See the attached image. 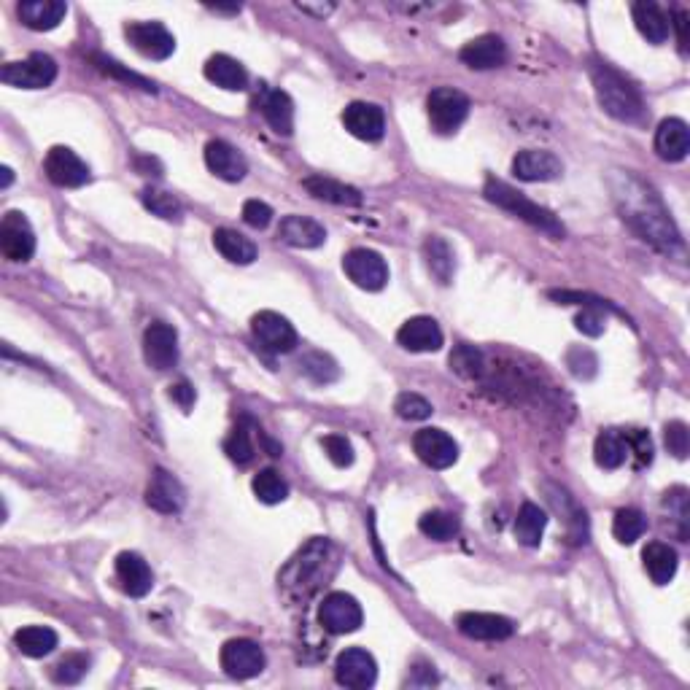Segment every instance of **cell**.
Instances as JSON below:
<instances>
[{"label": "cell", "instance_id": "obj_1", "mask_svg": "<svg viewBox=\"0 0 690 690\" xmlns=\"http://www.w3.org/2000/svg\"><path fill=\"white\" fill-rule=\"evenodd\" d=\"M612 192H615V203H618L623 222L637 232L639 238L655 246L658 251L672 254L674 248H680V232L669 219V211L661 203V197L653 189L642 184L637 176L623 173L612 178Z\"/></svg>", "mask_w": 690, "mask_h": 690}, {"label": "cell", "instance_id": "obj_2", "mask_svg": "<svg viewBox=\"0 0 690 690\" xmlns=\"http://www.w3.org/2000/svg\"><path fill=\"white\" fill-rule=\"evenodd\" d=\"M591 79L593 87H596V98L612 119L626 124L642 119V114H645L642 92L623 73L615 71L607 62H593Z\"/></svg>", "mask_w": 690, "mask_h": 690}, {"label": "cell", "instance_id": "obj_3", "mask_svg": "<svg viewBox=\"0 0 690 690\" xmlns=\"http://www.w3.org/2000/svg\"><path fill=\"white\" fill-rule=\"evenodd\" d=\"M483 195H486L488 203L499 205L502 211L513 213L521 222L531 224L534 230L545 232L550 238H564V232H567L564 230V224L556 219V213L542 208V205L531 203L529 197L521 195L518 189H513V186L505 184V181H499V178H488L486 186H483Z\"/></svg>", "mask_w": 690, "mask_h": 690}, {"label": "cell", "instance_id": "obj_4", "mask_svg": "<svg viewBox=\"0 0 690 690\" xmlns=\"http://www.w3.org/2000/svg\"><path fill=\"white\" fill-rule=\"evenodd\" d=\"M332 545L327 540H313L297 553V556L286 564V569L278 575V583L284 585L289 596H308L316 591V580H319L321 569L327 564V556Z\"/></svg>", "mask_w": 690, "mask_h": 690}, {"label": "cell", "instance_id": "obj_5", "mask_svg": "<svg viewBox=\"0 0 690 690\" xmlns=\"http://www.w3.org/2000/svg\"><path fill=\"white\" fill-rule=\"evenodd\" d=\"M426 114H429V122L437 133L451 135L469 116V98L453 87L434 89L426 100Z\"/></svg>", "mask_w": 690, "mask_h": 690}, {"label": "cell", "instance_id": "obj_6", "mask_svg": "<svg viewBox=\"0 0 690 690\" xmlns=\"http://www.w3.org/2000/svg\"><path fill=\"white\" fill-rule=\"evenodd\" d=\"M54 79H57V62L41 52L0 68V81L17 89H46Z\"/></svg>", "mask_w": 690, "mask_h": 690}, {"label": "cell", "instance_id": "obj_7", "mask_svg": "<svg viewBox=\"0 0 690 690\" xmlns=\"http://www.w3.org/2000/svg\"><path fill=\"white\" fill-rule=\"evenodd\" d=\"M345 275L364 292H381L389 284V265L372 248H354L343 257Z\"/></svg>", "mask_w": 690, "mask_h": 690}, {"label": "cell", "instance_id": "obj_8", "mask_svg": "<svg viewBox=\"0 0 690 690\" xmlns=\"http://www.w3.org/2000/svg\"><path fill=\"white\" fill-rule=\"evenodd\" d=\"M222 669L235 680H251L257 674L265 672V650L254 642V639H230L224 642L222 653H219Z\"/></svg>", "mask_w": 690, "mask_h": 690}, {"label": "cell", "instance_id": "obj_9", "mask_svg": "<svg viewBox=\"0 0 690 690\" xmlns=\"http://www.w3.org/2000/svg\"><path fill=\"white\" fill-rule=\"evenodd\" d=\"M362 620V604L356 602L351 593L335 591L324 596L319 607V623L329 634H354L362 626Z\"/></svg>", "mask_w": 690, "mask_h": 690}, {"label": "cell", "instance_id": "obj_10", "mask_svg": "<svg viewBox=\"0 0 690 690\" xmlns=\"http://www.w3.org/2000/svg\"><path fill=\"white\" fill-rule=\"evenodd\" d=\"M0 254L9 262H27L36 254V232L25 213L9 211L0 222Z\"/></svg>", "mask_w": 690, "mask_h": 690}, {"label": "cell", "instance_id": "obj_11", "mask_svg": "<svg viewBox=\"0 0 690 690\" xmlns=\"http://www.w3.org/2000/svg\"><path fill=\"white\" fill-rule=\"evenodd\" d=\"M251 329H254V337L257 343L265 348V351H273V354H292L297 348V329L289 324V319H284L281 313L275 310H262L251 319Z\"/></svg>", "mask_w": 690, "mask_h": 690}, {"label": "cell", "instance_id": "obj_12", "mask_svg": "<svg viewBox=\"0 0 690 690\" xmlns=\"http://www.w3.org/2000/svg\"><path fill=\"white\" fill-rule=\"evenodd\" d=\"M124 36L149 60H168L176 52V38L162 22H130L124 27Z\"/></svg>", "mask_w": 690, "mask_h": 690}, {"label": "cell", "instance_id": "obj_13", "mask_svg": "<svg viewBox=\"0 0 690 690\" xmlns=\"http://www.w3.org/2000/svg\"><path fill=\"white\" fill-rule=\"evenodd\" d=\"M44 173L54 186H62V189H79V186L89 184V178H92L89 176L87 162L81 160L79 154L68 149V146L49 149L44 160Z\"/></svg>", "mask_w": 690, "mask_h": 690}, {"label": "cell", "instance_id": "obj_14", "mask_svg": "<svg viewBox=\"0 0 690 690\" xmlns=\"http://www.w3.org/2000/svg\"><path fill=\"white\" fill-rule=\"evenodd\" d=\"M335 677L340 685L351 690H367L378 680V664L362 647H348L337 655Z\"/></svg>", "mask_w": 690, "mask_h": 690}, {"label": "cell", "instance_id": "obj_15", "mask_svg": "<svg viewBox=\"0 0 690 690\" xmlns=\"http://www.w3.org/2000/svg\"><path fill=\"white\" fill-rule=\"evenodd\" d=\"M413 451L418 453V459L424 461L426 467L432 469H448L459 461V445L443 429H421V432H416Z\"/></svg>", "mask_w": 690, "mask_h": 690}, {"label": "cell", "instance_id": "obj_16", "mask_svg": "<svg viewBox=\"0 0 690 690\" xmlns=\"http://www.w3.org/2000/svg\"><path fill=\"white\" fill-rule=\"evenodd\" d=\"M143 356L154 370H173L178 364V332L170 324L154 321L143 332Z\"/></svg>", "mask_w": 690, "mask_h": 690}, {"label": "cell", "instance_id": "obj_17", "mask_svg": "<svg viewBox=\"0 0 690 690\" xmlns=\"http://www.w3.org/2000/svg\"><path fill=\"white\" fill-rule=\"evenodd\" d=\"M564 173V165L553 151L542 149H523L515 154L513 176L518 181H529V184H542V181H556Z\"/></svg>", "mask_w": 690, "mask_h": 690}, {"label": "cell", "instance_id": "obj_18", "mask_svg": "<svg viewBox=\"0 0 690 690\" xmlns=\"http://www.w3.org/2000/svg\"><path fill=\"white\" fill-rule=\"evenodd\" d=\"M456 626L464 637L480 639V642H502V639L513 637L515 631L513 620L505 615H494V612H461Z\"/></svg>", "mask_w": 690, "mask_h": 690}, {"label": "cell", "instance_id": "obj_19", "mask_svg": "<svg viewBox=\"0 0 690 690\" xmlns=\"http://www.w3.org/2000/svg\"><path fill=\"white\" fill-rule=\"evenodd\" d=\"M397 343L413 354H434L443 348V329L432 316H413L399 327Z\"/></svg>", "mask_w": 690, "mask_h": 690}, {"label": "cell", "instance_id": "obj_20", "mask_svg": "<svg viewBox=\"0 0 690 690\" xmlns=\"http://www.w3.org/2000/svg\"><path fill=\"white\" fill-rule=\"evenodd\" d=\"M343 124L345 130L354 135V138L367 143L381 141L383 133H386V116H383V108L375 106V103H362V100L345 106Z\"/></svg>", "mask_w": 690, "mask_h": 690}, {"label": "cell", "instance_id": "obj_21", "mask_svg": "<svg viewBox=\"0 0 690 690\" xmlns=\"http://www.w3.org/2000/svg\"><path fill=\"white\" fill-rule=\"evenodd\" d=\"M146 505L162 515L181 513L186 505L184 486L165 469H154L149 488H146Z\"/></svg>", "mask_w": 690, "mask_h": 690}, {"label": "cell", "instance_id": "obj_22", "mask_svg": "<svg viewBox=\"0 0 690 690\" xmlns=\"http://www.w3.org/2000/svg\"><path fill=\"white\" fill-rule=\"evenodd\" d=\"M205 165H208L213 176H219L222 181H230V184L243 181L248 173L246 157L227 141H211L205 146Z\"/></svg>", "mask_w": 690, "mask_h": 690}, {"label": "cell", "instance_id": "obj_23", "mask_svg": "<svg viewBox=\"0 0 690 690\" xmlns=\"http://www.w3.org/2000/svg\"><path fill=\"white\" fill-rule=\"evenodd\" d=\"M459 60L475 71H491V68H499L505 65L507 60V46L505 41L494 33H486V36L472 38L464 49L459 52Z\"/></svg>", "mask_w": 690, "mask_h": 690}, {"label": "cell", "instance_id": "obj_24", "mask_svg": "<svg viewBox=\"0 0 690 690\" xmlns=\"http://www.w3.org/2000/svg\"><path fill=\"white\" fill-rule=\"evenodd\" d=\"M116 577L122 583V591L127 596H133V599L146 596L151 591V585H154L149 564L138 553H130V550H124V553L116 556Z\"/></svg>", "mask_w": 690, "mask_h": 690}, {"label": "cell", "instance_id": "obj_25", "mask_svg": "<svg viewBox=\"0 0 690 690\" xmlns=\"http://www.w3.org/2000/svg\"><path fill=\"white\" fill-rule=\"evenodd\" d=\"M655 151H658V157L666 162L685 160L690 151L688 124L682 122V119H677V116L664 119V122L658 124V130H655Z\"/></svg>", "mask_w": 690, "mask_h": 690}, {"label": "cell", "instance_id": "obj_26", "mask_svg": "<svg viewBox=\"0 0 690 690\" xmlns=\"http://www.w3.org/2000/svg\"><path fill=\"white\" fill-rule=\"evenodd\" d=\"M278 238L284 240L286 246L294 248H319L324 246V240H327V230H324L316 219H310V216H297V213H294V216L281 219Z\"/></svg>", "mask_w": 690, "mask_h": 690}, {"label": "cell", "instance_id": "obj_27", "mask_svg": "<svg viewBox=\"0 0 690 690\" xmlns=\"http://www.w3.org/2000/svg\"><path fill=\"white\" fill-rule=\"evenodd\" d=\"M259 111L278 135L289 138L294 133V103L284 89H262Z\"/></svg>", "mask_w": 690, "mask_h": 690}, {"label": "cell", "instance_id": "obj_28", "mask_svg": "<svg viewBox=\"0 0 690 690\" xmlns=\"http://www.w3.org/2000/svg\"><path fill=\"white\" fill-rule=\"evenodd\" d=\"M302 186H305L308 195H313L321 203L345 205V208H359L362 205V192L354 189V186L343 184V181H335V178L308 176L302 181Z\"/></svg>", "mask_w": 690, "mask_h": 690}, {"label": "cell", "instance_id": "obj_29", "mask_svg": "<svg viewBox=\"0 0 690 690\" xmlns=\"http://www.w3.org/2000/svg\"><path fill=\"white\" fill-rule=\"evenodd\" d=\"M203 73L211 84L227 89V92H243L248 87L246 68L230 54H213L211 60L205 62Z\"/></svg>", "mask_w": 690, "mask_h": 690}, {"label": "cell", "instance_id": "obj_30", "mask_svg": "<svg viewBox=\"0 0 690 690\" xmlns=\"http://www.w3.org/2000/svg\"><path fill=\"white\" fill-rule=\"evenodd\" d=\"M19 19L25 22L30 30H54L60 25L65 14H68V6L62 0H27V3H19Z\"/></svg>", "mask_w": 690, "mask_h": 690}, {"label": "cell", "instance_id": "obj_31", "mask_svg": "<svg viewBox=\"0 0 690 690\" xmlns=\"http://www.w3.org/2000/svg\"><path fill=\"white\" fill-rule=\"evenodd\" d=\"M631 14H634V25H637V30L650 41V44L658 46L669 38V27H672V22H669V17H666L661 6H655L650 0H639V3H634Z\"/></svg>", "mask_w": 690, "mask_h": 690}, {"label": "cell", "instance_id": "obj_32", "mask_svg": "<svg viewBox=\"0 0 690 690\" xmlns=\"http://www.w3.org/2000/svg\"><path fill=\"white\" fill-rule=\"evenodd\" d=\"M642 561H645L647 575H650V580L655 585L672 583L674 575H677V564H680L677 550L664 545V542H650L645 553H642Z\"/></svg>", "mask_w": 690, "mask_h": 690}, {"label": "cell", "instance_id": "obj_33", "mask_svg": "<svg viewBox=\"0 0 690 690\" xmlns=\"http://www.w3.org/2000/svg\"><path fill=\"white\" fill-rule=\"evenodd\" d=\"M424 259L429 273H432L440 284H451L453 273H456V254H453L448 240L440 238V235H429L424 243Z\"/></svg>", "mask_w": 690, "mask_h": 690}, {"label": "cell", "instance_id": "obj_34", "mask_svg": "<svg viewBox=\"0 0 690 690\" xmlns=\"http://www.w3.org/2000/svg\"><path fill=\"white\" fill-rule=\"evenodd\" d=\"M213 246L232 265H251L257 259V246L246 235H240L238 230H230V227L213 232Z\"/></svg>", "mask_w": 690, "mask_h": 690}, {"label": "cell", "instance_id": "obj_35", "mask_svg": "<svg viewBox=\"0 0 690 690\" xmlns=\"http://www.w3.org/2000/svg\"><path fill=\"white\" fill-rule=\"evenodd\" d=\"M545 526H548V513L540 505L526 502L515 518V540L521 542L523 548H540Z\"/></svg>", "mask_w": 690, "mask_h": 690}, {"label": "cell", "instance_id": "obj_36", "mask_svg": "<svg viewBox=\"0 0 690 690\" xmlns=\"http://www.w3.org/2000/svg\"><path fill=\"white\" fill-rule=\"evenodd\" d=\"M14 645L27 658H44L54 653V647L60 645V637L49 626H25L14 634Z\"/></svg>", "mask_w": 690, "mask_h": 690}, {"label": "cell", "instance_id": "obj_37", "mask_svg": "<svg viewBox=\"0 0 690 690\" xmlns=\"http://www.w3.org/2000/svg\"><path fill=\"white\" fill-rule=\"evenodd\" d=\"M593 459L602 469H618L629 459V445L623 440V434L615 429H607L596 437L593 443Z\"/></svg>", "mask_w": 690, "mask_h": 690}, {"label": "cell", "instance_id": "obj_38", "mask_svg": "<svg viewBox=\"0 0 690 690\" xmlns=\"http://www.w3.org/2000/svg\"><path fill=\"white\" fill-rule=\"evenodd\" d=\"M251 488H254V496H257L262 505H281L286 496H289V483L275 469L257 472L254 480H251Z\"/></svg>", "mask_w": 690, "mask_h": 690}, {"label": "cell", "instance_id": "obj_39", "mask_svg": "<svg viewBox=\"0 0 690 690\" xmlns=\"http://www.w3.org/2000/svg\"><path fill=\"white\" fill-rule=\"evenodd\" d=\"M647 531V518L634 507H623L615 513V521H612V534L620 545H634V542Z\"/></svg>", "mask_w": 690, "mask_h": 690}, {"label": "cell", "instance_id": "obj_40", "mask_svg": "<svg viewBox=\"0 0 690 690\" xmlns=\"http://www.w3.org/2000/svg\"><path fill=\"white\" fill-rule=\"evenodd\" d=\"M418 529H421V534L429 537V540L448 542L459 534V521H456L451 513H445V510H432V513L421 515Z\"/></svg>", "mask_w": 690, "mask_h": 690}, {"label": "cell", "instance_id": "obj_41", "mask_svg": "<svg viewBox=\"0 0 690 690\" xmlns=\"http://www.w3.org/2000/svg\"><path fill=\"white\" fill-rule=\"evenodd\" d=\"M141 200L154 216H160L165 222H181V219H184V205H181V200H178L176 195H170V192H162V189H143Z\"/></svg>", "mask_w": 690, "mask_h": 690}, {"label": "cell", "instance_id": "obj_42", "mask_svg": "<svg viewBox=\"0 0 690 690\" xmlns=\"http://www.w3.org/2000/svg\"><path fill=\"white\" fill-rule=\"evenodd\" d=\"M89 664L92 661H89L87 653H68L52 666V680L57 685H76L89 672Z\"/></svg>", "mask_w": 690, "mask_h": 690}, {"label": "cell", "instance_id": "obj_43", "mask_svg": "<svg viewBox=\"0 0 690 690\" xmlns=\"http://www.w3.org/2000/svg\"><path fill=\"white\" fill-rule=\"evenodd\" d=\"M451 367L453 372H459L461 378H480L486 370V359H483V351H478L475 345L461 343L453 348Z\"/></svg>", "mask_w": 690, "mask_h": 690}, {"label": "cell", "instance_id": "obj_44", "mask_svg": "<svg viewBox=\"0 0 690 690\" xmlns=\"http://www.w3.org/2000/svg\"><path fill=\"white\" fill-rule=\"evenodd\" d=\"M300 370H302V375H308L313 383H332V381H337V375H340L335 359L327 354H321V351H310V354L302 356Z\"/></svg>", "mask_w": 690, "mask_h": 690}, {"label": "cell", "instance_id": "obj_45", "mask_svg": "<svg viewBox=\"0 0 690 690\" xmlns=\"http://www.w3.org/2000/svg\"><path fill=\"white\" fill-rule=\"evenodd\" d=\"M92 62H95L100 71L106 73V76L122 79L124 84H135V87L143 89V92H157V87H154V81L143 79V76H138V73H133V71H127L122 62L111 60V57H106V54H95V57H92Z\"/></svg>", "mask_w": 690, "mask_h": 690}, {"label": "cell", "instance_id": "obj_46", "mask_svg": "<svg viewBox=\"0 0 690 690\" xmlns=\"http://www.w3.org/2000/svg\"><path fill=\"white\" fill-rule=\"evenodd\" d=\"M224 453L230 456L235 464L246 467L254 459V443H251V434H248L246 426H238L232 429V434L224 440Z\"/></svg>", "mask_w": 690, "mask_h": 690}, {"label": "cell", "instance_id": "obj_47", "mask_svg": "<svg viewBox=\"0 0 690 690\" xmlns=\"http://www.w3.org/2000/svg\"><path fill=\"white\" fill-rule=\"evenodd\" d=\"M394 410H397V416L405 418V421H426V418L432 416L429 399H424L421 394H410V391L399 394L397 402H394Z\"/></svg>", "mask_w": 690, "mask_h": 690}, {"label": "cell", "instance_id": "obj_48", "mask_svg": "<svg viewBox=\"0 0 690 690\" xmlns=\"http://www.w3.org/2000/svg\"><path fill=\"white\" fill-rule=\"evenodd\" d=\"M321 445H324V451H327L329 461H332L335 467H351V464H354V445L348 443L343 434H327V437L321 440Z\"/></svg>", "mask_w": 690, "mask_h": 690}, {"label": "cell", "instance_id": "obj_49", "mask_svg": "<svg viewBox=\"0 0 690 690\" xmlns=\"http://www.w3.org/2000/svg\"><path fill=\"white\" fill-rule=\"evenodd\" d=\"M664 443H666V448H669V453H674L677 459H688V451H690L688 424H682V421L666 424Z\"/></svg>", "mask_w": 690, "mask_h": 690}, {"label": "cell", "instance_id": "obj_50", "mask_svg": "<svg viewBox=\"0 0 690 690\" xmlns=\"http://www.w3.org/2000/svg\"><path fill=\"white\" fill-rule=\"evenodd\" d=\"M567 364L569 370H572V375L575 378H583V381H588V378H593L596 375V356L588 351V348H572L567 354Z\"/></svg>", "mask_w": 690, "mask_h": 690}, {"label": "cell", "instance_id": "obj_51", "mask_svg": "<svg viewBox=\"0 0 690 690\" xmlns=\"http://www.w3.org/2000/svg\"><path fill=\"white\" fill-rule=\"evenodd\" d=\"M620 434H623V440H626V445H629V453L637 456L642 467L653 461V440H650V434L642 432V429H629V432H620Z\"/></svg>", "mask_w": 690, "mask_h": 690}, {"label": "cell", "instance_id": "obj_52", "mask_svg": "<svg viewBox=\"0 0 690 690\" xmlns=\"http://www.w3.org/2000/svg\"><path fill=\"white\" fill-rule=\"evenodd\" d=\"M273 216V208L267 203H262V200H248V203L243 205V222H246L248 227H254V230H265V227H270Z\"/></svg>", "mask_w": 690, "mask_h": 690}, {"label": "cell", "instance_id": "obj_53", "mask_svg": "<svg viewBox=\"0 0 690 690\" xmlns=\"http://www.w3.org/2000/svg\"><path fill=\"white\" fill-rule=\"evenodd\" d=\"M575 327L588 337H599L604 332V316L602 308H585L575 319Z\"/></svg>", "mask_w": 690, "mask_h": 690}, {"label": "cell", "instance_id": "obj_54", "mask_svg": "<svg viewBox=\"0 0 690 690\" xmlns=\"http://www.w3.org/2000/svg\"><path fill=\"white\" fill-rule=\"evenodd\" d=\"M170 399H173L181 410H189V407L195 405L197 394L189 383L181 381V383H176V386H170Z\"/></svg>", "mask_w": 690, "mask_h": 690}, {"label": "cell", "instance_id": "obj_55", "mask_svg": "<svg viewBox=\"0 0 690 690\" xmlns=\"http://www.w3.org/2000/svg\"><path fill=\"white\" fill-rule=\"evenodd\" d=\"M674 27H677L680 49L685 52V49H688V33H685V30H688V14H685V11H677V14H674Z\"/></svg>", "mask_w": 690, "mask_h": 690}, {"label": "cell", "instance_id": "obj_56", "mask_svg": "<svg viewBox=\"0 0 690 690\" xmlns=\"http://www.w3.org/2000/svg\"><path fill=\"white\" fill-rule=\"evenodd\" d=\"M302 11H308V14H319V17H327L329 11L335 9L332 3H327V6H308V3H300Z\"/></svg>", "mask_w": 690, "mask_h": 690}, {"label": "cell", "instance_id": "obj_57", "mask_svg": "<svg viewBox=\"0 0 690 690\" xmlns=\"http://www.w3.org/2000/svg\"><path fill=\"white\" fill-rule=\"evenodd\" d=\"M0 173H3V186H9L11 181H14V173H11V168H3Z\"/></svg>", "mask_w": 690, "mask_h": 690}]
</instances>
